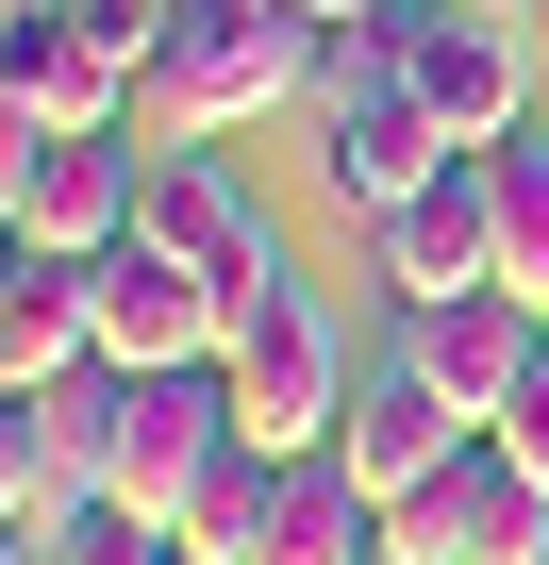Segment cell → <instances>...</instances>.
<instances>
[{"label":"cell","mask_w":549,"mask_h":565,"mask_svg":"<svg viewBox=\"0 0 549 565\" xmlns=\"http://www.w3.org/2000/svg\"><path fill=\"white\" fill-rule=\"evenodd\" d=\"M334 67V34L300 18V0H167V51H150V117L200 150V134H233V117H266V100H300Z\"/></svg>","instance_id":"1"},{"label":"cell","mask_w":549,"mask_h":565,"mask_svg":"<svg viewBox=\"0 0 549 565\" xmlns=\"http://www.w3.org/2000/svg\"><path fill=\"white\" fill-rule=\"evenodd\" d=\"M233 449H250V416H233V366H117V499H101V515H134V532H183V499H200Z\"/></svg>","instance_id":"2"},{"label":"cell","mask_w":549,"mask_h":565,"mask_svg":"<svg viewBox=\"0 0 549 565\" xmlns=\"http://www.w3.org/2000/svg\"><path fill=\"white\" fill-rule=\"evenodd\" d=\"M549 548V482L499 449V433H466L400 515H383V565H532Z\"/></svg>","instance_id":"3"},{"label":"cell","mask_w":549,"mask_h":565,"mask_svg":"<svg viewBox=\"0 0 549 565\" xmlns=\"http://www.w3.org/2000/svg\"><path fill=\"white\" fill-rule=\"evenodd\" d=\"M134 200H150V167H134L117 134H0V233H18V249L101 266V249L134 233Z\"/></svg>","instance_id":"4"},{"label":"cell","mask_w":549,"mask_h":565,"mask_svg":"<svg viewBox=\"0 0 549 565\" xmlns=\"http://www.w3.org/2000/svg\"><path fill=\"white\" fill-rule=\"evenodd\" d=\"M233 416H250V449H334L350 433V350H334V317L300 300V282H284V300H266V317H233Z\"/></svg>","instance_id":"5"},{"label":"cell","mask_w":549,"mask_h":565,"mask_svg":"<svg viewBox=\"0 0 549 565\" xmlns=\"http://www.w3.org/2000/svg\"><path fill=\"white\" fill-rule=\"evenodd\" d=\"M134 233H150V249H183L233 317H266V300L300 282V266H284V233H266V200H250L217 150H167V167H150V200H134Z\"/></svg>","instance_id":"6"},{"label":"cell","mask_w":549,"mask_h":565,"mask_svg":"<svg viewBox=\"0 0 549 565\" xmlns=\"http://www.w3.org/2000/svg\"><path fill=\"white\" fill-rule=\"evenodd\" d=\"M84 282H101V366H217L233 350V300H217L183 249H150V233H117Z\"/></svg>","instance_id":"7"},{"label":"cell","mask_w":549,"mask_h":565,"mask_svg":"<svg viewBox=\"0 0 549 565\" xmlns=\"http://www.w3.org/2000/svg\"><path fill=\"white\" fill-rule=\"evenodd\" d=\"M367 249H383V282H400V317H433V300H466V282H499V183H483V150H450L400 216H367Z\"/></svg>","instance_id":"8"},{"label":"cell","mask_w":549,"mask_h":565,"mask_svg":"<svg viewBox=\"0 0 549 565\" xmlns=\"http://www.w3.org/2000/svg\"><path fill=\"white\" fill-rule=\"evenodd\" d=\"M400 84H416V117H433L450 150H499V134H532V51H516V18H466V0H433Z\"/></svg>","instance_id":"9"},{"label":"cell","mask_w":549,"mask_h":565,"mask_svg":"<svg viewBox=\"0 0 549 565\" xmlns=\"http://www.w3.org/2000/svg\"><path fill=\"white\" fill-rule=\"evenodd\" d=\"M466 433H483V416H466V399H450V383L400 350V366H367V383H350V433H334V466H350V482L400 515V499H416V482H433Z\"/></svg>","instance_id":"10"},{"label":"cell","mask_w":549,"mask_h":565,"mask_svg":"<svg viewBox=\"0 0 549 565\" xmlns=\"http://www.w3.org/2000/svg\"><path fill=\"white\" fill-rule=\"evenodd\" d=\"M416 366L499 433V416H516V383L549 366V300H516V282H466V300H433V317H416Z\"/></svg>","instance_id":"11"},{"label":"cell","mask_w":549,"mask_h":565,"mask_svg":"<svg viewBox=\"0 0 549 565\" xmlns=\"http://www.w3.org/2000/svg\"><path fill=\"white\" fill-rule=\"evenodd\" d=\"M84 366H101V282L67 249H0V399L84 383Z\"/></svg>","instance_id":"12"},{"label":"cell","mask_w":549,"mask_h":565,"mask_svg":"<svg viewBox=\"0 0 549 565\" xmlns=\"http://www.w3.org/2000/svg\"><path fill=\"white\" fill-rule=\"evenodd\" d=\"M317 167H334V200H350V216H400V200L450 167V134L416 117V84H350V100L317 117Z\"/></svg>","instance_id":"13"},{"label":"cell","mask_w":549,"mask_h":565,"mask_svg":"<svg viewBox=\"0 0 549 565\" xmlns=\"http://www.w3.org/2000/svg\"><path fill=\"white\" fill-rule=\"evenodd\" d=\"M483 183H499V282H516V300H549V134H499Z\"/></svg>","instance_id":"14"},{"label":"cell","mask_w":549,"mask_h":565,"mask_svg":"<svg viewBox=\"0 0 549 565\" xmlns=\"http://www.w3.org/2000/svg\"><path fill=\"white\" fill-rule=\"evenodd\" d=\"M51 565H183V548H167V532H134V515H84Z\"/></svg>","instance_id":"15"},{"label":"cell","mask_w":549,"mask_h":565,"mask_svg":"<svg viewBox=\"0 0 549 565\" xmlns=\"http://www.w3.org/2000/svg\"><path fill=\"white\" fill-rule=\"evenodd\" d=\"M499 449H516V466H532V482H549V366H532V383H516V416H499Z\"/></svg>","instance_id":"16"},{"label":"cell","mask_w":549,"mask_h":565,"mask_svg":"<svg viewBox=\"0 0 549 565\" xmlns=\"http://www.w3.org/2000/svg\"><path fill=\"white\" fill-rule=\"evenodd\" d=\"M300 18H317V34H350V18H383V0H300Z\"/></svg>","instance_id":"17"},{"label":"cell","mask_w":549,"mask_h":565,"mask_svg":"<svg viewBox=\"0 0 549 565\" xmlns=\"http://www.w3.org/2000/svg\"><path fill=\"white\" fill-rule=\"evenodd\" d=\"M0 18H67V0H0Z\"/></svg>","instance_id":"18"},{"label":"cell","mask_w":549,"mask_h":565,"mask_svg":"<svg viewBox=\"0 0 549 565\" xmlns=\"http://www.w3.org/2000/svg\"><path fill=\"white\" fill-rule=\"evenodd\" d=\"M466 18H532V0H466Z\"/></svg>","instance_id":"19"}]
</instances>
